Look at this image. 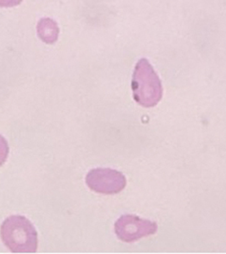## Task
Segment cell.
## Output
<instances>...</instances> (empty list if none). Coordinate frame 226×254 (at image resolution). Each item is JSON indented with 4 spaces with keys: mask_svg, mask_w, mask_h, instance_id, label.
<instances>
[{
    "mask_svg": "<svg viewBox=\"0 0 226 254\" xmlns=\"http://www.w3.org/2000/svg\"><path fill=\"white\" fill-rule=\"evenodd\" d=\"M0 236L12 253H36L38 250V232L24 216L7 218L1 225Z\"/></svg>",
    "mask_w": 226,
    "mask_h": 254,
    "instance_id": "6da1fadb",
    "label": "cell"
},
{
    "mask_svg": "<svg viewBox=\"0 0 226 254\" xmlns=\"http://www.w3.org/2000/svg\"><path fill=\"white\" fill-rule=\"evenodd\" d=\"M58 27L51 19H42L38 25V33L43 41L47 44H53L58 37Z\"/></svg>",
    "mask_w": 226,
    "mask_h": 254,
    "instance_id": "5b68a950",
    "label": "cell"
},
{
    "mask_svg": "<svg viewBox=\"0 0 226 254\" xmlns=\"http://www.w3.org/2000/svg\"><path fill=\"white\" fill-rule=\"evenodd\" d=\"M9 148L8 143L3 136L0 135V167L5 163L9 155Z\"/></svg>",
    "mask_w": 226,
    "mask_h": 254,
    "instance_id": "8992f818",
    "label": "cell"
},
{
    "mask_svg": "<svg viewBox=\"0 0 226 254\" xmlns=\"http://www.w3.org/2000/svg\"><path fill=\"white\" fill-rule=\"evenodd\" d=\"M88 188L100 194L114 195L126 187V178L121 172L112 169H92L85 178Z\"/></svg>",
    "mask_w": 226,
    "mask_h": 254,
    "instance_id": "3957f363",
    "label": "cell"
},
{
    "mask_svg": "<svg viewBox=\"0 0 226 254\" xmlns=\"http://www.w3.org/2000/svg\"><path fill=\"white\" fill-rule=\"evenodd\" d=\"M156 231V223L135 215H123L115 223V233L124 243H134L154 235Z\"/></svg>",
    "mask_w": 226,
    "mask_h": 254,
    "instance_id": "277c9868",
    "label": "cell"
},
{
    "mask_svg": "<svg viewBox=\"0 0 226 254\" xmlns=\"http://www.w3.org/2000/svg\"><path fill=\"white\" fill-rule=\"evenodd\" d=\"M132 90L135 101L142 107H155L161 101V81L147 59H141L135 66Z\"/></svg>",
    "mask_w": 226,
    "mask_h": 254,
    "instance_id": "7a4b0ae2",
    "label": "cell"
},
{
    "mask_svg": "<svg viewBox=\"0 0 226 254\" xmlns=\"http://www.w3.org/2000/svg\"><path fill=\"white\" fill-rule=\"evenodd\" d=\"M21 0H0V6L2 7H12L21 3Z\"/></svg>",
    "mask_w": 226,
    "mask_h": 254,
    "instance_id": "52a82bcc",
    "label": "cell"
}]
</instances>
